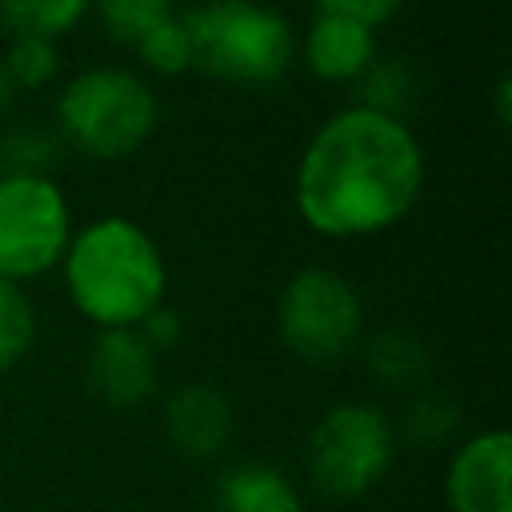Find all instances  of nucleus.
<instances>
[{"instance_id":"6","label":"nucleus","mask_w":512,"mask_h":512,"mask_svg":"<svg viewBox=\"0 0 512 512\" xmlns=\"http://www.w3.org/2000/svg\"><path fill=\"white\" fill-rule=\"evenodd\" d=\"M360 320H364V308L356 288L328 268L296 272L276 300L280 340L288 352H296L308 364L340 360L356 344Z\"/></svg>"},{"instance_id":"22","label":"nucleus","mask_w":512,"mask_h":512,"mask_svg":"<svg viewBox=\"0 0 512 512\" xmlns=\"http://www.w3.org/2000/svg\"><path fill=\"white\" fill-rule=\"evenodd\" d=\"M316 8L324 16H344V20H356L364 28H376L388 16H396L400 0H316Z\"/></svg>"},{"instance_id":"20","label":"nucleus","mask_w":512,"mask_h":512,"mask_svg":"<svg viewBox=\"0 0 512 512\" xmlns=\"http://www.w3.org/2000/svg\"><path fill=\"white\" fill-rule=\"evenodd\" d=\"M360 76H364V84H360V108H372V112H384V116H396L400 104L412 92V80H408V72H404L400 60L368 64Z\"/></svg>"},{"instance_id":"19","label":"nucleus","mask_w":512,"mask_h":512,"mask_svg":"<svg viewBox=\"0 0 512 512\" xmlns=\"http://www.w3.org/2000/svg\"><path fill=\"white\" fill-rule=\"evenodd\" d=\"M96 12L112 40L136 44L152 24L172 16V0H96Z\"/></svg>"},{"instance_id":"18","label":"nucleus","mask_w":512,"mask_h":512,"mask_svg":"<svg viewBox=\"0 0 512 512\" xmlns=\"http://www.w3.org/2000/svg\"><path fill=\"white\" fill-rule=\"evenodd\" d=\"M0 60L16 88H44L60 68L56 40H48V36H12V44Z\"/></svg>"},{"instance_id":"17","label":"nucleus","mask_w":512,"mask_h":512,"mask_svg":"<svg viewBox=\"0 0 512 512\" xmlns=\"http://www.w3.org/2000/svg\"><path fill=\"white\" fill-rule=\"evenodd\" d=\"M136 52H140V60L152 68V72H160V76H180L184 68H192V52H188V32H184V20L172 12V16H164L160 24H152L136 44H132Z\"/></svg>"},{"instance_id":"4","label":"nucleus","mask_w":512,"mask_h":512,"mask_svg":"<svg viewBox=\"0 0 512 512\" xmlns=\"http://www.w3.org/2000/svg\"><path fill=\"white\" fill-rule=\"evenodd\" d=\"M152 88L124 68H88L72 76L56 100L60 136L96 160H120L136 152L156 128Z\"/></svg>"},{"instance_id":"11","label":"nucleus","mask_w":512,"mask_h":512,"mask_svg":"<svg viewBox=\"0 0 512 512\" xmlns=\"http://www.w3.org/2000/svg\"><path fill=\"white\" fill-rule=\"evenodd\" d=\"M376 56L372 28L344 16H316L304 36V64L320 80H356Z\"/></svg>"},{"instance_id":"3","label":"nucleus","mask_w":512,"mask_h":512,"mask_svg":"<svg viewBox=\"0 0 512 512\" xmlns=\"http://www.w3.org/2000/svg\"><path fill=\"white\" fill-rule=\"evenodd\" d=\"M192 68L232 84L280 80L292 64L296 40L288 20L256 0H208L184 16Z\"/></svg>"},{"instance_id":"2","label":"nucleus","mask_w":512,"mask_h":512,"mask_svg":"<svg viewBox=\"0 0 512 512\" xmlns=\"http://www.w3.org/2000/svg\"><path fill=\"white\" fill-rule=\"evenodd\" d=\"M64 280L72 304L100 328H136L164 304V260L152 236L124 220L104 216L80 228L64 248Z\"/></svg>"},{"instance_id":"21","label":"nucleus","mask_w":512,"mask_h":512,"mask_svg":"<svg viewBox=\"0 0 512 512\" xmlns=\"http://www.w3.org/2000/svg\"><path fill=\"white\" fill-rule=\"evenodd\" d=\"M460 424V412L448 396L440 392H424L408 404V416H404V432L416 440V444H440L456 432Z\"/></svg>"},{"instance_id":"10","label":"nucleus","mask_w":512,"mask_h":512,"mask_svg":"<svg viewBox=\"0 0 512 512\" xmlns=\"http://www.w3.org/2000/svg\"><path fill=\"white\" fill-rule=\"evenodd\" d=\"M164 432L184 460H212L232 440V404L212 384H184L164 404Z\"/></svg>"},{"instance_id":"16","label":"nucleus","mask_w":512,"mask_h":512,"mask_svg":"<svg viewBox=\"0 0 512 512\" xmlns=\"http://www.w3.org/2000/svg\"><path fill=\"white\" fill-rule=\"evenodd\" d=\"M56 164V140L44 128H12L0 136V180H16V176H48V168Z\"/></svg>"},{"instance_id":"7","label":"nucleus","mask_w":512,"mask_h":512,"mask_svg":"<svg viewBox=\"0 0 512 512\" xmlns=\"http://www.w3.org/2000/svg\"><path fill=\"white\" fill-rule=\"evenodd\" d=\"M72 240L64 192L48 176L0 180V280L48 272Z\"/></svg>"},{"instance_id":"23","label":"nucleus","mask_w":512,"mask_h":512,"mask_svg":"<svg viewBox=\"0 0 512 512\" xmlns=\"http://www.w3.org/2000/svg\"><path fill=\"white\" fill-rule=\"evenodd\" d=\"M136 332L144 336V344L152 348V352H168V348H176L180 344V316L168 308V304H156L140 324H136Z\"/></svg>"},{"instance_id":"9","label":"nucleus","mask_w":512,"mask_h":512,"mask_svg":"<svg viewBox=\"0 0 512 512\" xmlns=\"http://www.w3.org/2000/svg\"><path fill=\"white\" fill-rule=\"evenodd\" d=\"M88 388L108 408H136L156 388V352L136 328H100L88 348Z\"/></svg>"},{"instance_id":"15","label":"nucleus","mask_w":512,"mask_h":512,"mask_svg":"<svg viewBox=\"0 0 512 512\" xmlns=\"http://www.w3.org/2000/svg\"><path fill=\"white\" fill-rule=\"evenodd\" d=\"M36 340V312L20 284L0 280V372L20 364Z\"/></svg>"},{"instance_id":"1","label":"nucleus","mask_w":512,"mask_h":512,"mask_svg":"<svg viewBox=\"0 0 512 512\" xmlns=\"http://www.w3.org/2000/svg\"><path fill=\"white\" fill-rule=\"evenodd\" d=\"M424 184V152L400 116L344 108L316 128L296 168V208L320 236L352 240L408 216Z\"/></svg>"},{"instance_id":"14","label":"nucleus","mask_w":512,"mask_h":512,"mask_svg":"<svg viewBox=\"0 0 512 512\" xmlns=\"http://www.w3.org/2000/svg\"><path fill=\"white\" fill-rule=\"evenodd\" d=\"M92 0H0V24H8L16 36H48L76 28Z\"/></svg>"},{"instance_id":"8","label":"nucleus","mask_w":512,"mask_h":512,"mask_svg":"<svg viewBox=\"0 0 512 512\" xmlns=\"http://www.w3.org/2000/svg\"><path fill=\"white\" fill-rule=\"evenodd\" d=\"M512 436L504 428L472 436L448 464L452 512H512Z\"/></svg>"},{"instance_id":"12","label":"nucleus","mask_w":512,"mask_h":512,"mask_svg":"<svg viewBox=\"0 0 512 512\" xmlns=\"http://www.w3.org/2000/svg\"><path fill=\"white\" fill-rule=\"evenodd\" d=\"M212 512H304L292 480L260 460L232 464L216 476Z\"/></svg>"},{"instance_id":"5","label":"nucleus","mask_w":512,"mask_h":512,"mask_svg":"<svg viewBox=\"0 0 512 512\" xmlns=\"http://www.w3.org/2000/svg\"><path fill=\"white\" fill-rule=\"evenodd\" d=\"M396 456V432L376 404H336L308 436V476L328 500L372 492Z\"/></svg>"},{"instance_id":"13","label":"nucleus","mask_w":512,"mask_h":512,"mask_svg":"<svg viewBox=\"0 0 512 512\" xmlns=\"http://www.w3.org/2000/svg\"><path fill=\"white\" fill-rule=\"evenodd\" d=\"M364 364L372 372V380L388 384V388H416L428 376V348L400 328H388L380 336H372Z\"/></svg>"},{"instance_id":"25","label":"nucleus","mask_w":512,"mask_h":512,"mask_svg":"<svg viewBox=\"0 0 512 512\" xmlns=\"http://www.w3.org/2000/svg\"><path fill=\"white\" fill-rule=\"evenodd\" d=\"M12 96H16V84H12L8 68H4V60H0V112H8V108H12Z\"/></svg>"},{"instance_id":"24","label":"nucleus","mask_w":512,"mask_h":512,"mask_svg":"<svg viewBox=\"0 0 512 512\" xmlns=\"http://www.w3.org/2000/svg\"><path fill=\"white\" fill-rule=\"evenodd\" d=\"M508 92H512V84H508V76H500V84H496V92H492V100H496V120H500V124H508V120H512Z\"/></svg>"}]
</instances>
